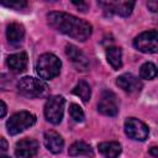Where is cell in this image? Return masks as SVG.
Segmentation results:
<instances>
[{
  "label": "cell",
  "mask_w": 158,
  "mask_h": 158,
  "mask_svg": "<svg viewBox=\"0 0 158 158\" xmlns=\"http://www.w3.org/2000/svg\"><path fill=\"white\" fill-rule=\"evenodd\" d=\"M65 54L70 59L72 64L77 68V70L85 72L89 68V59L74 44H67L65 46Z\"/></svg>",
  "instance_id": "30bf717a"
},
{
  "label": "cell",
  "mask_w": 158,
  "mask_h": 158,
  "mask_svg": "<svg viewBox=\"0 0 158 158\" xmlns=\"http://www.w3.org/2000/svg\"><path fill=\"white\" fill-rule=\"evenodd\" d=\"M47 21L48 25L58 32L80 42L86 41L93 32V27L88 21L67 12H49L47 15Z\"/></svg>",
  "instance_id": "6da1fadb"
},
{
  "label": "cell",
  "mask_w": 158,
  "mask_h": 158,
  "mask_svg": "<svg viewBox=\"0 0 158 158\" xmlns=\"http://www.w3.org/2000/svg\"><path fill=\"white\" fill-rule=\"evenodd\" d=\"M72 93L77 96H79L84 102H88L90 100V96H91V89H90V85L85 81V80H80L75 86L74 89L72 90Z\"/></svg>",
  "instance_id": "d6986e66"
},
{
  "label": "cell",
  "mask_w": 158,
  "mask_h": 158,
  "mask_svg": "<svg viewBox=\"0 0 158 158\" xmlns=\"http://www.w3.org/2000/svg\"><path fill=\"white\" fill-rule=\"evenodd\" d=\"M69 114H70V116H72V118L74 120V121H77V122H81V121H84V111H83V109L78 105V104H70V106H69Z\"/></svg>",
  "instance_id": "44dd1931"
},
{
  "label": "cell",
  "mask_w": 158,
  "mask_h": 158,
  "mask_svg": "<svg viewBox=\"0 0 158 158\" xmlns=\"http://www.w3.org/2000/svg\"><path fill=\"white\" fill-rule=\"evenodd\" d=\"M73 5H75L80 11H86L88 10V7H89V5H88V2H85V1H79V2H77V1H73Z\"/></svg>",
  "instance_id": "603a6c76"
},
{
  "label": "cell",
  "mask_w": 158,
  "mask_h": 158,
  "mask_svg": "<svg viewBox=\"0 0 158 158\" xmlns=\"http://www.w3.org/2000/svg\"><path fill=\"white\" fill-rule=\"evenodd\" d=\"M98 111L105 116H115L118 112L116 95L112 91H104L98 104Z\"/></svg>",
  "instance_id": "9c48e42d"
},
{
  "label": "cell",
  "mask_w": 158,
  "mask_h": 158,
  "mask_svg": "<svg viewBox=\"0 0 158 158\" xmlns=\"http://www.w3.org/2000/svg\"><path fill=\"white\" fill-rule=\"evenodd\" d=\"M139 77L142 79H147V80L154 79L157 77V67L152 62H146L139 68Z\"/></svg>",
  "instance_id": "ffe728a7"
},
{
  "label": "cell",
  "mask_w": 158,
  "mask_h": 158,
  "mask_svg": "<svg viewBox=\"0 0 158 158\" xmlns=\"http://www.w3.org/2000/svg\"><path fill=\"white\" fill-rule=\"evenodd\" d=\"M40 144L36 139L25 138L16 143L15 154L17 158H33L38 152Z\"/></svg>",
  "instance_id": "8fae6325"
},
{
  "label": "cell",
  "mask_w": 158,
  "mask_h": 158,
  "mask_svg": "<svg viewBox=\"0 0 158 158\" xmlns=\"http://www.w3.org/2000/svg\"><path fill=\"white\" fill-rule=\"evenodd\" d=\"M106 58L114 69H120L122 67V52L118 47H110L106 51Z\"/></svg>",
  "instance_id": "ac0fdd59"
},
{
  "label": "cell",
  "mask_w": 158,
  "mask_h": 158,
  "mask_svg": "<svg viewBox=\"0 0 158 158\" xmlns=\"http://www.w3.org/2000/svg\"><path fill=\"white\" fill-rule=\"evenodd\" d=\"M7 151V142L5 141V138H0V154L2 152H6Z\"/></svg>",
  "instance_id": "d4e9b609"
},
{
  "label": "cell",
  "mask_w": 158,
  "mask_h": 158,
  "mask_svg": "<svg viewBox=\"0 0 158 158\" xmlns=\"http://www.w3.org/2000/svg\"><path fill=\"white\" fill-rule=\"evenodd\" d=\"M64 105H65V100L60 95H53L48 98V100L44 104L46 120L53 125L60 123L64 114Z\"/></svg>",
  "instance_id": "5b68a950"
},
{
  "label": "cell",
  "mask_w": 158,
  "mask_h": 158,
  "mask_svg": "<svg viewBox=\"0 0 158 158\" xmlns=\"http://www.w3.org/2000/svg\"><path fill=\"white\" fill-rule=\"evenodd\" d=\"M6 112H7V106H6V104H5L2 100H0V118H2V117L6 115Z\"/></svg>",
  "instance_id": "cb8c5ba5"
},
{
  "label": "cell",
  "mask_w": 158,
  "mask_h": 158,
  "mask_svg": "<svg viewBox=\"0 0 158 158\" xmlns=\"http://www.w3.org/2000/svg\"><path fill=\"white\" fill-rule=\"evenodd\" d=\"M98 148H99V152L105 158H117L121 153V144L115 141L101 142V143H99Z\"/></svg>",
  "instance_id": "2e32d148"
},
{
  "label": "cell",
  "mask_w": 158,
  "mask_h": 158,
  "mask_svg": "<svg viewBox=\"0 0 158 158\" xmlns=\"http://www.w3.org/2000/svg\"><path fill=\"white\" fill-rule=\"evenodd\" d=\"M68 153H69V156H72V157H78V156H86V157H90V158L94 157V151H93V148H91L88 143H85V142H83V141H77V142H74V143L69 147Z\"/></svg>",
  "instance_id": "e0dca14e"
},
{
  "label": "cell",
  "mask_w": 158,
  "mask_h": 158,
  "mask_svg": "<svg viewBox=\"0 0 158 158\" xmlns=\"http://www.w3.org/2000/svg\"><path fill=\"white\" fill-rule=\"evenodd\" d=\"M149 153H151L153 157H158V148H157V147H152L151 151H149Z\"/></svg>",
  "instance_id": "4316f807"
},
{
  "label": "cell",
  "mask_w": 158,
  "mask_h": 158,
  "mask_svg": "<svg viewBox=\"0 0 158 158\" xmlns=\"http://www.w3.org/2000/svg\"><path fill=\"white\" fill-rule=\"evenodd\" d=\"M147 6H148V9H151L152 12H157V10H158V4H157V1H149Z\"/></svg>",
  "instance_id": "484cf974"
},
{
  "label": "cell",
  "mask_w": 158,
  "mask_h": 158,
  "mask_svg": "<svg viewBox=\"0 0 158 158\" xmlns=\"http://www.w3.org/2000/svg\"><path fill=\"white\" fill-rule=\"evenodd\" d=\"M125 133L133 141H146L148 137V127L144 122L136 117H128L125 121Z\"/></svg>",
  "instance_id": "52a82bcc"
},
{
  "label": "cell",
  "mask_w": 158,
  "mask_h": 158,
  "mask_svg": "<svg viewBox=\"0 0 158 158\" xmlns=\"http://www.w3.org/2000/svg\"><path fill=\"white\" fill-rule=\"evenodd\" d=\"M99 6L107 15H117L122 17H127L132 14L135 2L133 1H99Z\"/></svg>",
  "instance_id": "ba28073f"
},
{
  "label": "cell",
  "mask_w": 158,
  "mask_h": 158,
  "mask_svg": "<svg viewBox=\"0 0 158 158\" xmlns=\"http://www.w3.org/2000/svg\"><path fill=\"white\" fill-rule=\"evenodd\" d=\"M62 62L53 53H43L38 57L35 64L36 73L41 79H53L60 72Z\"/></svg>",
  "instance_id": "7a4b0ae2"
},
{
  "label": "cell",
  "mask_w": 158,
  "mask_h": 158,
  "mask_svg": "<svg viewBox=\"0 0 158 158\" xmlns=\"http://www.w3.org/2000/svg\"><path fill=\"white\" fill-rule=\"evenodd\" d=\"M0 5L6 6L9 9H15V10H21L27 6V2L23 0H17V1H0Z\"/></svg>",
  "instance_id": "7402d4cb"
},
{
  "label": "cell",
  "mask_w": 158,
  "mask_h": 158,
  "mask_svg": "<svg viewBox=\"0 0 158 158\" xmlns=\"http://www.w3.org/2000/svg\"><path fill=\"white\" fill-rule=\"evenodd\" d=\"M36 122V116L28 111H20L14 114L7 121H6V130L7 133L11 136H15L26 128L31 127Z\"/></svg>",
  "instance_id": "277c9868"
},
{
  "label": "cell",
  "mask_w": 158,
  "mask_h": 158,
  "mask_svg": "<svg viewBox=\"0 0 158 158\" xmlns=\"http://www.w3.org/2000/svg\"><path fill=\"white\" fill-rule=\"evenodd\" d=\"M133 46L136 49L143 53L154 54L158 51V33L156 30L146 31L139 33L133 40Z\"/></svg>",
  "instance_id": "8992f818"
},
{
  "label": "cell",
  "mask_w": 158,
  "mask_h": 158,
  "mask_svg": "<svg viewBox=\"0 0 158 158\" xmlns=\"http://www.w3.org/2000/svg\"><path fill=\"white\" fill-rule=\"evenodd\" d=\"M0 158H10V157H7V156H1V154H0Z\"/></svg>",
  "instance_id": "83f0119b"
},
{
  "label": "cell",
  "mask_w": 158,
  "mask_h": 158,
  "mask_svg": "<svg viewBox=\"0 0 158 158\" xmlns=\"http://www.w3.org/2000/svg\"><path fill=\"white\" fill-rule=\"evenodd\" d=\"M27 54L25 52H20V53H14V54H10L7 58H6V64L7 67L15 72V73H21L26 69V65H27Z\"/></svg>",
  "instance_id": "5bb4252c"
},
{
  "label": "cell",
  "mask_w": 158,
  "mask_h": 158,
  "mask_svg": "<svg viewBox=\"0 0 158 158\" xmlns=\"http://www.w3.org/2000/svg\"><path fill=\"white\" fill-rule=\"evenodd\" d=\"M17 90L21 95L26 98H40L43 96L47 90L48 85L42 79L35 77H23L17 81Z\"/></svg>",
  "instance_id": "3957f363"
},
{
  "label": "cell",
  "mask_w": 158,
  "mask_h": 158,
  "mask_svg": "<svg viewBox=\"0 0 158 158\" xmlns=\"http://www.w3.org/2000/svg\"><path fill=\"white\" fill-rule=\"evenodd\" d=\"M116 84L126 93L133 94V93H138L142 89V81L133 74L131 73H125L122 75H120L116 80Z\"/></svg>",
  "instance_id": "7c38bea8"
},
{
  "label": "cell",
  "mask_w": 158,
  "mask_h": 158,
  "mask_svg": "<svg viewBox=\"0 0 158 158\" xmlns=\"http://www.w3.org/2000/svg\"><path fill=\"white\" fill-rule=\"evenodd\" d=\"M43 143H44L46 148L51 153H54V154L60 153L63 147H64V139L56 131H47V132H44Z\"/></svg>",
  "instance_id": "4fadbf2b"
},
{
  "label": "cell",
  "mask_w": 158,
  "mask_h": 158,
  "mask_svg": "<svg viewBox=\"0 0 158 158\" xmlns=\"http://www.w3.org/2000/svg\"><path fill=\"white\" fill-rule=\"evenodd\" d=\"M6 37L11 44H14V46L20 44L25 37V27L17 22L10 23L6 28Z\"/></svg>",
  "instance_id": "9a60e30c"
}]
</instances>
